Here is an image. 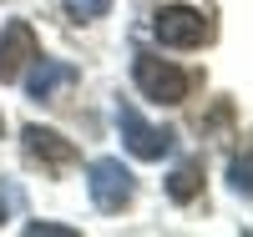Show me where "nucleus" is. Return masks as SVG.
<instances>
[{
    "mask_svg": "<svg viewBox=\"0 0 253 237\" xmlns=\"http://www.w3.org/2000/svg\"><path fill=\"white\" fill-rule=\"evenodd\" d=\"M76 81V66L71 61H31V76H26V91L31 101H56V91H66V86Z\"/></svg>",
    "mask_w": 253,
    "mask_h": 237,
    "instance_id": "6",
    "label": "nucleus"
},
{
    "mask_svg": "<svg viewBox=\"0 0 253 237\" xmlns=\"http://www.w3.org/2000/svg\"><path fill=\"white\" fill-rule=\"evenodd\" d=\"M31 61H36L31 20H10V26L0 31V81H20V71H26Z\"/></svg>",
    "mask_w": 253,
    "mask_h": 237,
    "instance_id": "5",
    "label": "nucleus"
},
{
    "mask_svg": "<svg viewBox=\"0 0 253 237\" xmlns=\"http://www.w3.org/2000/svg\"><path fill=\"white\" fill-rule=\"evenodd\" d=\"M86 192H91V202L101 212H122L126 202H132V192H137V177L117 157H96L86 167Z\"/></svg>",
    "mask_w": 253,
    "mask_h": 237,
    "instance_id": "3",
    "label": "nucleus"
},
{
    "mask_svg": "<svg viewBox=\"0 0 253 237\" xmlns=\"http://www.w3.org/2000/svg\"><path fill=\"white\" fill-rule=\"evenodd\" d=\"M0 126H5V121H0Z\"/></svg>",
    "mask_w": 253,
    "mask_h": 237,
    "instance_id": "13",
    "label": "nucleus"
},
{
    "mask_svg": "<svg viewBox=\"0 0 253 237\" xmlns=\"http://www.w3.org/2000/svg\"><path fill=\"white\" fill-rule=\"evenodd\" d=\"M152 35L162 40V46H172V51H193V46H203V40H213V15H208L203 5L172 0V5H162L152 15Z\"/></svg>",
    "mask_w": 253,
    "mask_h": 237,
    "instance_id": "1",
    "label": "nucleus"
},
{
    "mask_svg": "<svg viewBox=\"0 0 253 237\" xmlns=\"http://www.w3.org/2000/svg\"><path fill=\"white\" fill-rule=\"evenodd\" d=\"M61 5H66L71 20H101V15L112 10V0H61Z\"/></svg>",
    "mask_w": 253,
    "mask_h": 237,
    "instance_id": "9",
    "label": "nucleus"
},
{
    "mask_svg": "<svg viewBox=\"0 0 253 237\" xmlns=\"http://www.w3.org/2000/svg\"><path fill=\"white\" fill-rule=\"evenodd\" d=\"M26 237H76V227H61V222H26Z\"/></svg>",
    "mask_w": 253,
    "mask_h": 237,
    "instance_id": "11",
    "label": "nucleus"
},
{
    "mask_svg": "<svg viewBox=\"0 0 253 237\" xmlns=\"http://www.w3.org/2000/svg\"><path fill=\"white\" fill-rule=\"evenodd\" d=\"M132 81H137V91L147 101H162V106H177L187 96V71L172 66V61H157V56H137L132 61Z\"/></svg>",
    "mask_w": 253,
    "mask_h": 237,
    "instance_id": "2",
    "label": "nucleus"
},
{
    "mask_svg": "<svg viewBox=\"0 0 253 237\" xmlns=\"http://www.w3.org/2000/svg\"><path fill=\"white\" fill-rule=\"evenodd\" d=\"M26 152L31 157H41V162H51V167H71L76 162V146L61 136V132H51V126H26Z\"/></svg>",
    "mask_w": 253,
    "mask_h": 237,
    "instance_id": "7",
    "label": "nucleus"
},
{
    "mask_svg": "<svg viewBox=\"0 0 253 237\" xmlns=\"http://www.w3.org/2000/svg\"><path fill=\"white\" fill-rule=\"evenodd\" d=\"M228 182H233V192H253V182H248V157H233V167H228Z\"/></svg>",
    "mask_w": 253,
    "mask_h": 237,
    "instance_id": "10",
    "label": "nucleus"
},
{
    "mask_svg": "<svg viewBox=\"0 0 253 237\" xmlns=\"http://www.w3.org/2000/svg\"><path fill=\"white\" fill-rule=\"evenodd\" d=\"M0 222H5V207H0Z\"/></svg>",
    "mask_w": 253,
    "mask_h": 237,
    "instance_id": "12",
    "label": "nucleus"
},
{
    "mask_svg": "<svg viewBox=\"0 0 253 237\" xmlns=\"http://www.w3.org/2000/svg\"><path fill=\"white\" fill-rule=\"evenodd\" d=\"M167 192H172V202H193L198 197V167H177L172 182H167Z\"/></svg>",
    "mask_w": 253,
    "mask_h": 237,
    "instance_id": "8",
    "label": "nucleus"
},
{
    "mask_svg": "<svg viewBox=\"0 0 253 237\" xmlns=\"http://www.w3.org/2000/svg\"><path fill=\"white\" fill-rule=\"evenodd\" d=\"M117 132H122V141H126V152L142 157V162H162L167 152H172V136L157 132V126H147L137 106H122V101H117Z\"/></svg>",
    "mask_w": 253,
    "mask_h": 237,
    "instance_id": "4",
    "label": "nucleus"
}]
</instances>
